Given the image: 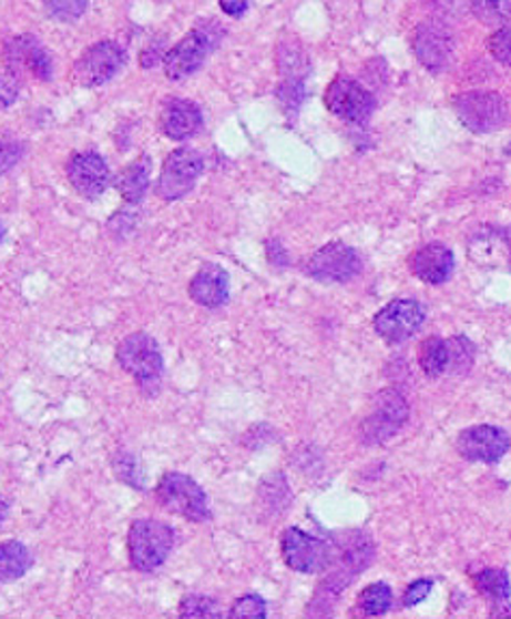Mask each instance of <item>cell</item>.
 <instances>
[{"instance_id": "8992f818", "label": "cell", "mask_w": 511, "mask_h": 619, "mask_svg": "<svg viewBox=\"0 0 511 619\" xmlns=\"http://www.w3.org/2000/svg\"><path fill=\"white\" fill-rule=\"evenodd\" d=\"M203 173V158L197 150L182 148L164 160L160 180H157V194L164 201H177L191 193Z\"/></svg>"}, {"instance_id": "e0dca14e", "label": "cell", "mask_w": 511, "mask_h": 619, "mask_svg": "<svg viewBox=\"0 0 511 619\" xmlns=\"http://www.w3.org/2000/svg\"><path fill=\"white\" fill-rule=\"evenodd\" d=\"M188 294L201 307L218 310L229 301V274L216 264H205L193 276Z\"/></svg>"}, {"instance_id": "cb8c5ba5", "label": "cell", "mask_w": 511, "mask_h": 619, "mask_svg": "<svg viewBox=\"0 0 511 619\" xmlns=\"http://www.w3.org/2000/svg\"><path fill=\"white\" fill-rule=\"evenodd\" d=\"M474 585L479 591L494 600H508L511 593L510 577L505 570L499 568H486L474 575Z\"/></svg>"}, {"instance_id": "603a6c76", "label": "cell", "mask_w": 511, "mask_h": 619, "mask_svg": "<svg viewBox=\"0 0 511 619\" xmlns=\"http://www.w3.org/2000/svg\"><path fill=\"white\" fill-rule=\"evenodd\" d=\"M360 609L367 616H382L391 609L394 605V591L387 582H374L369 587H365V591L358 598Z\"/></svg>"}, {"instance_id": "d6a6232c", "label": "cell", "mask_w": 511, "mask_h": 619, "mask_svg": "<svg viewBox=\"0 0 511 619\" xmlns=\"http://www.w3.org/2000/svg\"><path fill=\"white\" fill-rule=\"evenodd\" d=\"M433 582L428 581V579H421V581H415L403 593V607H417L419 602H423L430 591H432Z\"/></svg>"}, {"instance_id": "f1b7e54d", "label": "cell", "mask_w": 511, "mask_h": 619, "mask_svg": "<svg viewBox=\"0 0 511 619\" xmlns=\"http://www.w3.org/2000/svg\"><path fill=\"white\" fill-rule=\"evenodd\" d=\"M227 618L232 619H266L268 618V611H266V602L262 596H255V593H248V596H242L239 600L234 602L232 611L227 613Z\"/></svg>"}, {"instance_id": "ac0fdd59", "label": "cell", "mask_w": 511, "mask_h": 619, "mask_svg": "<svg viewBox=\"0 0 511 619\" xmlns=\"http://www.w3.org/2000/svg\"><path fill=\"white\" fill-rule=\"evenodd\" d=\"M410 268L423 283L440 285L451 278L453 268H456V257H453L451 248L436 242V244H428V246L419 248L412 255Z\"/></svg>"}, {"instance_id": "44dd1931", "label": "cell", "mask_w": 511, "mask_h": 619, "mask_svg": "<svg viewBox=\"0 0 511 619\" xmlns=\"http://www.w3.org/2000/svg\"><path fill=\"white\" fill-rule=\"evenodd\" d=\"M119 194L123 196V201L127 203H139L147 189H150V173L147 166L143 162H132L125 169L119 171L117 180H115Z\"/></svg>"}, {"instance_id": "4fadbf2b", "label": "cell", "mask_w": 511, "mask_h": 619, "mask_svg": "<svg viewBox=\"0 0 511 619\" xmlns=\"http://www.w3.org/2000/svg\"><path fill=\"white\" fill-rule=\"evenodd\" d=\"M68 177L76 193L84 199H98L111 184V169L106 160L95 152L76 154L68 164Z\"/></svg>"}, {"instance_id": "ba28073f", "label": "cell", "mask_w": 511, "mask_h": 619, "mask_svg": "<svg viewBox=\"0 0 511 619\" xmlns=\"http://www.w3.org/2000/svg\"><path fill=\"white\" fill-rule=\"evenodd\" d=\"M324 102L333 115L341 116L344 121L350 123H365L374 115L376 109L374 95L348 77L335 78L328 84L324 93Z\"/></svg>"}, {"instance_id": "74e56055", "label": "cell", "mask_w": 511, "mask_h": 619, "mask_svg": "<svg viewBox=\"0 0 511 619\" xmlns=\"http://www.w3.org/2000/svg\"><path fill=\"white\" fill-rule=\"evenodd\" d=\"M7 516H9V505L0 499V525L7 520Z\"/></svg>"}, {"instance_id": "484cf974", "label": "cell", "mask_w": 511, "mask_h": 619, "mask_svg": "<svg viewBox=\"0 0 511 619\" xmlns=\"http://www.w3.org/2000/svg\"><path fill=\"white\" fill-rule=\"evenodd\" d=\"M113 468H115V475L123 484L132 486V488H139L143 490L145 488V473H143V466L139 465V460L127 454V451H121L115 456V463H113Z\"/></svg>"}, {"instance_id": "9a60e30c", "label": "cell", "mask_w": 511, "mask_h": 619, "mask_svg": "<svg viewBox=\"0 0 511 619\" xmlns=\"http://www.w3.org/2000/svg\"><path fill=\"white\" fill-rule=\"evenodd\" d=\"M412 48L417 59L428 68V70H444L451 61L453 54V38L447 31V27L438 22H426L417 29Z\"/></svg>"}, {"instance_id": "1f68e13d", "label": "cell", "mask_w": 511, "mask_h": 619, "mask_svg": "<svg viewBox=\"0 0 511 619\" xmlns=\"http://www.w3.org/2000/svg\"><path fill=\"white\" fill-rule=\"evenodd\" d=\"M278 98L283 102L285 109H298L303 104L305 91H303V82L298 80H287L280 89H278Z\"/></svg>"}, {"instance_id": "30bf717a", "label": "cell", "mask_w": 511, "mask_h": 619, "mask_svg": "<svg viewBox=\"0 0 511 619\" xmlns=\"http://www.w3.org/2000/svg\"><path fill=\"white\" fill-rule=\"evenodd\" d=\"M362 262L352 246L330 242L319 248L307 264V274L321 283H350L358 276Z\"/></svg>"}, {"instance_id": "9c48e42d", "label": "cell", "mask_w": 511, "mask_h": 619, "mask_svg": "<svg viewBox=\"0 0 511 619\" xmlns=\"http://www.w3.org/2000/svg\"><path fill=\"white\" fill-rule=\"evenodd\" d=\"M458 454L469 463L497 465L511 449V436L494 426H474L464 429L456 440Z\"/></svg>"}, {"instance_id": "7402d4cb", "label": "cell", "mask_w": 511, "mask_h": 619, "mask_svg": "<svg viewBox=\"0 0 511 619\" xmlns=\"http://www.w3.org/2000/svg\"><path fill=\"white\" fill-rule=\"evenodd\" d=\"M419 363L426 376L440 378L444 372H449V344L440 337L426 339L419 349Z\"/></svg>"}, {"instance_id": "83f0119b", "label": "cell", "mask_w": 511, "mask_h": 619, "mask_svg": "<svg viewBox=\"0 0 511 619\" xmlns=\"http://www.w3.org/2000/svg\"><path fill=\"white\" fill-rule=\"evenodd\" d=\"M449 344V369L451 372H469L472 361H474V346L464 337H456Z\"/></svg>"}, {"instance_id": "2e32d148", "label": "cell", "mask_w": 511, "mask_h": 619, "mask_svg": "<svg viewBox=\"0 0 511 619\" xmlns=\"http://www.w3.org/2000/svg\"><path fill=\"white\" fill-rule=\"evenodd\" d=\"M4 61L13 72H27L40 80L52 77V63L45 50L29 35H18L4 45Z\"/></svg>"}, {"instance_id": "4316f807", "label": "cell", "mask_w": 511, "mask_h": 619, "mask_svg": "<svg viewBox=\"0 0 511 619\" xmlns=\"http://www.w3.org/2000/svg\"><path fill=\"white\" fill-rule=\"evenodd\" d=\"M180 618L218 619L223 618V611L218 609L216 600H212V598H205V596H188V598L182 600Z\"/></svg>"}, {"instance_id": "5bb4252c", "label": "cell", "mask_w": 511, "mask_h": 619, "mask_svg": "<svg viewBox=\"0 0 511 619\" xmlns=\"http://www.w3.org/2000/svg\"><path fill=\"white\" fill-rule=\"evenodd\" d=\"M209 48H212V35L207 31H193L166 52L164 74L171 80H182L195 74L203 65Z\"/></svg>"}, {"instance_id": "d6986e66", "label": "cell", "mask_w": 511, "mask_h": 619, "mask_svg": "<svg viewBox=\"0 0 511 619\" xmlns=\"http://www.w3.org/2000/svg\"><path fill=\"white\" fill-rule=\"evenodd\" d=\"M203 123L197 104L191 100H171L160 113V128L173 141H184L195 136Z\"/></svg>"}, {"instance_id": "8fae6325", "label": "cell", "mask_w": 511, "mask_h": 619, "mask_svg": "<svg viewBox=\"0 0 511 619\" xmlns=\"http://www.w3.org/2000/svg\"><path fill=\"white\" fill-rule=\"evenodd\" d=\"M426 322V310L417 301H394L380 311L374 319L376 333L387 344H401L408 342L419 333Z\"/></svg>"}, {"instance_id": "7c38bea8", "label": "cell", "mask_w": 511, "mask_h": 619, "mask_svg": "<svg viewBox=\"0 0 511 619\" xmlns=\"http://www.w3.org/2000/svg\"><path fill=\"white\" fill-rule=\"evenodd\" d=\"M125 63V52L115 41L91 45L76 63L74 77L82 87H100L117 74Z\"/></svg>"}, {"instance_id": "836d02e7", "label": "cell", "mask_w": 511, "mask_h": 619, "mask_svg": "<svg viewBox=\"0 0 511 619\" xmlns=\"http://www.w3.org/2000/svg\"><path fill=\"white\" fill-rule=\"evenodd\" d=\"M24 154V148L20 143H0V175H4L11 166L18 164V160Z\"/></svg>"}, {"instance_id": "3957f363", "label": "cell", "mask_w": 511, "mask_h": 619, "mask_svg": "<svg viewBox=\"0 0 511 619\" xmlns=\"http://www.w3.org/2000/svg\"><path fill=\"white\" fill-rule=\"evenodd\" d=\"M280 552L285 564L300 572V575H315L333 566L337 557V548L326 540L305 534L303 529H287L280 538Z\"/></svg>"}, {"instance_id": "f35d334b", "label": "cell", "mask_w": 511, "mask_h": 619, "mask_svg": "<svg viewBox=\"0 0 511 619\" xmlns=\"http://www.w3.org/2000/svg\"><path fill=\"white\" fill-rule=\"evenodd\" d=\"M2 237H4V227H2V223H0V242H2Z\"/></svg>"}, {"instance_id": "52a82bcc", "label": "cell", "mask_w": 511, "mask_h": 619, "mask_svg": "<svg viewBox=\"0 0 511 619\" xmlns=\"http://www.w3.org/2000/svg\"><path fill=\"white\" fill-rule=\"evenodd\" d=\"M408 419V404L399 390L387 388L380 390L374 399V410L362 422V438L365 443H385L397 434V429Z\"/></svg>"}, {"instance_id": "4dcf8cb0", "label": "cell", "mask_w": 511, "mask_h": 619, "mask_svg": "<svg viewBox=\"0 0 511 619\" xmlns=\"http://www.w3.org/2000/svg\"><path fill=\"white\" fill-rule=\"evenodd\" d=\"M488 50H490V54H492L499 63H503V65L511 68V24L510 27L499 29V31L490 38V41H488Z\"/></svg>"}, {"instance_id": "e575fe53", "label": "cell", "mask_w": 511, "mask_h": 619, "mask_svg": "<svg viewBox=\"0 0 511 619\" xmlns=\"http://www.w3.org/2000/svg\"><path fill=\"white\" fill-rule=\"evenodd\" d=\"M16 95H18V87H13V82L9 78L0 77V102L4 106H9Z\"/></svg>"}, {"instance_id": "ffe728a7", "label": "cell", "mask_w": 511, "mask_h": 619, "mask_svg": "<svg viewBox=\"0 0 511 619\" xmlns=\"http://www.w3.org/2000/svg\"><path fill=\"white\" fill-rule=\"evenodd\" d=\"M33 566V555L22 542L9 540L0 544V582L22 579Z\"/></svg>"}, {"instance_id": "f546056e", "label": "cell", "mask_w": 511, "mask_h": 619, "mask_svg": "<svg viewBox=\"0 0 511 619\" xmlns=\"http://www.w3.org/2000/svg\"><path fill=\"white\" fill-rule=\"evenodd\" d=\"M45 9L63 22H74L86 11L89 0H43Z\"/></svg>"}, {"instance_id": "d590c367", "label": "cell", "mask_w": 511, "mask_h": 619, "mask_svg": "<svg viewBox=\"0 0 511 619\" xmlns=\"http://www.w3.org/2000/svg\"><path fill=\"white\" fill-rule=\"evenodd\" d=\"M248 7V0H221V9L227 13V16H242Z\"/></svg>"}, {"instance_id": "6da1fadb", "label": "cell", "mask_w": 511, "mask_h": 619, "mask_svg": "<svg viewBox=\"0 0 511 619\" xmlns=\"http://www.w3.org/2000/svg\"><path fill=\"white\" fill-rule=\"evenodd\" d=\"M175 531L160 520H136L127 534L130 561L141 572H154L171 555Z\"/></svg>"}, {"instance_id": "d4e9b609", "label": "cell", "mask_w": 511, "mask_h": 619, "mask_svg": "<svg viewBox=\"0 0 511 619\" xmlns=\"http://www.w3.org/2000/svg\"><path fill=\"white\" fill-rule=\"evenodd\" d=\"M472 13L483 24H503L511 18V0H472Z\"/></svg>"}, {"instance_id": "7a4b0ae2", "label": "cell", "mask_w": 511, "mask_h": 619, "mask_svg": "<svg viewBox=\"0 0 511 619\" xmlns=\"http://www.w3.org/2000/svg\"><path fill=\"white\" fill-rule=\"evenodd\" d=\"M157 504L166 511L177 514L193 522H205L212 518L207 495L195 479L182 473H166L156 488Z\"/></svg>"}, {"instance_id": "5b68a950", "label": "cell", "mask_w": 511, "mask_h": 619, "mask_svg": "<svg viewBox=\"0 0 511 619\" xmlns=\"http://www.w3.org/2000/svg\"><path fill=\"white\" fill-rule=\"evenodd\" d=\"M119 365L141 385H157L164 372V361L157 344L145 333L127 335L117 348Z\"/></svg>"}, {"instance_id": "8d00e7d4", "label": "cell", "mask_w": 511, "mask_h": 619, "mask_svg": "<svg viewBox=\"0 0 511 619\" xmlns=\"http://www.w3.org/2000/svg\"><path fill=\"white\" fill-rule=\"evenodd\" d=\"M492 618H511V609H508L505 605H501V607L492 613Z\"/></svg>"}, {"instance_id": "277c9868", "label": "cell", "mask_w": 511, "mask_h": 619, "mask_svg": "<svg viewBox=\"0 0 511 619\" xmlns=\"http://www.w3.org/2000/svg\"><path fill=\"white\" fill-rule=\"evenodd\" d=\"M456 113L474 134L501 130L510 115L505 100L494 91H469L456 98Z\"/></svg>"}]
</instances>
